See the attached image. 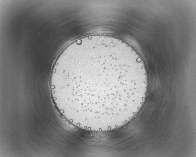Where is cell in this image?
<instances>
[{
  "instance_id": "1",
  "label": "cell",
  "mask_w": 196,
  "mask_h": 157,
  "mask_svg": "<svg viewBox=\"0 0 196 157\" xmlns=\"http://www.w3.org/2000/svg\"><path fill=\"white\" fill-rule=\"evenodd\" d=\"M147 86L144 65L126 43L104 35L76 40L60 53L51 78L52 97L77 126L103 128L139 109Z\"/></svg>"
}]
</instances>
